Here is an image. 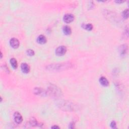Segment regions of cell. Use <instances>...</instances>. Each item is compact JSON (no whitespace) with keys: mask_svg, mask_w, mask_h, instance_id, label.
<instances>
[{"mask_svg":"<svg viewBox=\"0 0 129 129\" xmlns=\"http://www.w3.org/2000/svg\"><path fill=\"white\" fill-rule=\"evenodd\" d=\"M67 52V48L65 46H58L56 50V54L58 56H63Z\"/></svg>","mask_w":129,"mask_h":129,"instance_id":"1","label":"cell"},{"mask_svg":"<svg viewBox=\"0 0 129 129\" xmlns=\"http://www.w3.org/2000/svg\"><path fill=\"white\" fill-rule=\"evenodd\" d=\"M10 44L12 48L14 49H17L20 45V43L18 39L16 38H11L10 40Z\"/></svg>","mask_w":129,"mask_h":129,"instance_id":"2","label":"cell"},{"mask_svg":"<svg viewBox=\"0 0 129 129\" xmlns=\"http://www.w3.org/2000/svg\"><path fill=\"white\" fill-rule=\"evenodd\" d=\"M14 119L16 123L20 124L23 121V118L22 115L19 112H15L14 114Z\"/></svg>","mask_w":129,"mask_h":129,"instance_id":"3","label":"cell"},{"mask_svg":"<svg viewBox=\"0 0 129 129\" xmlns=\"http://www.w3.org/2000/svg\"><path fill=\"white\" fill-rule=\"evenodd\" d=\"M74 16L72 14H66L64 15L63 20L66 23H70L73 22L74 20Z\"/></svg>","mask_w":129,"mask_h":129,"instance_id":"4","label":"cell"},{"mask_svg":"<svg viewBox=\"0 0 129 129\" xmlns=\"http://www.w3.org/2000/svg\"><path fill=\"white\" fill-rule=\"evenodd\" d=\"M21 69L23 73L27 74L30 72V67L26 63H22L21 65Z\"/></svg>","mask_w":129,"mask_h":129,"instance_id":"5","label":"cell"},{"mask_svg":"<svg viewBox=\"0 0 129 129\" xmlns=\"http://www.w3.org/2000/svg\"><path fill=\"white\" fill-rule=\"evenodd\" d=\"M34 93L36 95H41V96H45L46 95V92L44 90V89L40 88H36L34 89Z\"/></svg>","mask_w":129,"mask_h":129,"instance_id":"6","label":"cell"},{"mask_svg":"<svg viewBox=\"0 0 129 129\" xmlns=\"http://www.w3.org/2000/svg\"><path fill=\"white\" fill-rule=\"evenodd\" d=\"M99 82L103 86L107 87L109 85V82L106 78L104 77H101L99 78Z\"/></svg>","mask_w":129,"mask_h":129,"instance_id":"7","label":"cell"},{"mask_svg":"<svg viewBox=\"0 0 129 129\" xmlns=\"http://www.w3.org/2000/svg\"><path fill=\"white\" fill-rule=\"evenodd\" d=\"M37 41L38 44H45L47 41V40L45 36H44V35H40V36H38V37L37 38Z\"/></svg>","mask_w":129,"mask_h":129,"instance_id":"8","label":"cell"},{"mask_svg":"<svg viewBox=\"0 0 129 129\" xmlns=\"http://www.w3.org/2000/svg\"><path fill=\"white\" fill-rule=\"evenodd\" d=\"M128 50V46L126 44H124L120 46V53L121 56H125L127 53Z\"/></svg>","mask_w":129,"mask_h":129,"instance_id":"9","label":"cell"},{"mask_svg":"<svg viewBox=\"0 0 129 129\" xmlns=\"http://www.w3.org/2000/svg\"><path fill=\"white\" fill-rule=\"evenodd\" d=\"M62 31H63L64 33L66 35V36H69L72 33V30L71 27L68 25H66L63 27Z\"/></svg>","mask_w":129,"mask_h":129,"instance_id":"10","label":"cell"},{"mask_svg":"<svg viewBox=\"0 0 129 129\" xmlns=\"http://www.w3.org/2000/svg\"><path fill=\"white\" fill-rule=\"evenodd\" d=\"M10 64L14 69H17L18 67V63L17 60L15 59V58H12L10 60Z\"/></svg>","mask_w":129,"mask_h":129,"instance_id":"11","label":"cell"},{"mask_svg":"<svg viewBox=\"0 0 129 129\" xmlns=\"http://www.w3.org/2000/svg\"><path fill=\"white\" fill-rule=\"evenodd\" d=\"M82 27L86 30L88 31H91L93 29V26L90 23H88V24H83Z\"/></svg>","mask_w":129,"mask_h":129,"instance_id":"12","label":"cell"},{"mask_svg":"<svg viewBox=\"0 0 129 129\" xmlns=\"http://www.w3.org/2000/svg\"><path fill=\"white\" fill-rule=\"evenodd\" d=\"M29 124L32 126H36L37 125V120L33 117H32L29 120Z\"/></svg>","mask_w":129,"mask_h":129,"instance_id":"13","label":"cell"},{"mask_svg":"<svg viewBox=\"0 0 129 129\" xmlns=\"http://www.w3.org/2000/svg\"><path fill=\"white\" fill-rule=\"evenodd\" d=\"M122 16H123V17L125 19L128 18V17H129V10L128 9L125 10L123 12Z\"/></svg>","mask_w":129,"mask_h":129,"instance_id":"14","label":"cell"},{"mask_svg":"<svg viewBox=\"0 0 129 129\" xmlns=\"http://www.w3.org/2000/svg\"><path fill=\"white\" fill-rule=\"evenodd\" d=\"M26 53L27 54V55L29 56H33L34 55V54H35L34 50H33L32 49L27 50Z\"/></svg>","mask_w":129,"mask_h":129,"instance_id":"15","label":"cell"},{"mask_svg":"<svg viewBox=\"0 0 129 129\" xmlns=\"http://www.w3.org/2000/svg\"><path fill=\"white\" fill-rule=\"evenodd\" d=\"M111 127L112 129H116V124L115 121H112L111 123Z\"/></svg>","mask_w":129,"mask_h":129,"instance_id":"16","label":"cell"},{"mask_svg":"<svg viewBox=\"0 0 129 129\" xmlns=\"http://www.w3.org/2000/svg\"><path fill=\"white\" fill-rule=\"evenodd\" d=\"M74 126H75V124H74V123H71V124H70V127H71V128H71V129L74 128Z\"/></svg>","mask_w":129,"mask_h":129,"instance_id":"17","label":"cell"},{"mask_svg":"<svg viewBox=\"0 0 129 129\" xmlns=\"http://www.w3.org/2000/svg\"><path fill=\"white\" fill-rule=\"evenodd\" d=\"M125 1H116L115 2L118 3V4H120V3H124Z\"/></svg>","mask_w":129,"mask_h":129,"instance_id":"18","label":"cell"},{"mask_svg":"<svg viewBox=\"0 0 129 129\" xmlns=\"http://www.w3.org/2000/svg\"><path fill=\"white\" fill-rule=\"evenodd\" d=\"M60 127H58L57 126H53L52 127V129H59Z\"/></svg>","mask_w":129,"mask_h":129,"instance_id":"19","label":"cell"}]
</instances>
